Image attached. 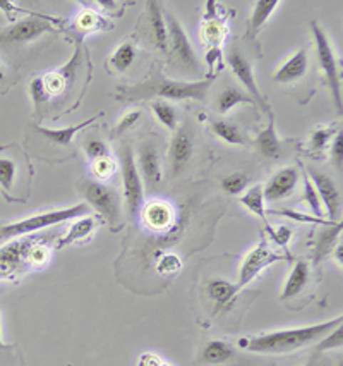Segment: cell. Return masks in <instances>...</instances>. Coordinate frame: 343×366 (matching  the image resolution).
I'll list each match as a JSON object with an SVG mask.
<instances>
[{
  "instance_id": "6da1fadb",
  "label": "cell",
  "mask_w": 343,
  "mask_h": 366,
  "mask_svg": "<svg viewBox=\"0 0 343 366\" xmlns=\"http://www.w3.org/2000/svg\"><path fill=\"white\" fill-rule=\"evenodd\" d=\"M342 325V317L334 320L316 323V325L300 327V329L289 330H275L268 334L256 335V337H247L240 340V347L247 349L257 355H287V352L297 351L311 344H317L328 332Z\"/></svg>"
},
{
  "instance_id": "7a4b0ae2",
  "label": "cell",
  "mask_w": 343,
  "mask_h": 366,
  "mask_svg": "<svg viewBox=\"0 0 343 366\" xmlns=\"http://www.w3.org/2000/svg\"><path fill=\"white\" fill-rule=\"evenodd\" d=\"M215 78H206L201 81H193V83H185V81H172L167 79L158 69H153L148 76L145 83L133 84V86L121 88V95L118 99L124 100H143L151 99V97H162V99L170 100H205L208 95L210 86L213 84Z\"/></svg>"
},
{
  "instance_id": "3957f363",
  "label": "cell",
  "mask_w": 343,
  "mask_h": 366,
  "mask_svg": "<svg viewBox=\"0 0 343 366\" xmlns=\"http://www.w3.org/2000/svg\"><path fill=\"white\" fill-rule=\"evenodd\" d=\"M33 167L18 144L0 148V191L11 203H24L31 193Z\"/></svg>"
},
{
  "instance_id": "277c9868",
  "label": "cell",
  "mask_w": 343,
  "mask_h": 366,
  "mask_svg": "<svg viewBox=\"0 0 343 366\" xmlns=\"http://www.w3.org/2000/svg\"><path fill=\"white\" fill-rule=\"evenodd\" d=\"M90 215V207L86 203H79V205L63 208V210H50L41 212V214L31 215L28 219L18 220V222L0 225V241L12 239L18 236H26V234L41 231V229L52 227V225H58L66 220L78 219V217Z\"/></svg>"
},
{
  "instance_id": "5b68a950",
  "label": "cell",
  "mask_w": 343,
  "mask_h": 366,
  "mask_svg": "<svg viewBox=\"0 0 343 366\" xmlns=\"http://www.w3.org/2000/svg\"><path fill=\"white\" fill-rule=\"evenodd\" d=\"M79 193L86 199L88 207H93L103 217L112 231H118L122 222V199L112 186L101 181L84 179L79 184Z\"/></svg>"
},
{
  "instance_id": "8992f818",
  "label": "cell",
  "mask_w": 343,
  "mask_h": 366,
  "mask_svg": "<svg viewBox=\"0 0 343 366\" xmlns=\"http://www.w3.org/2000/svg\"><path fill=\"white\" fill-rule=\"evenodd\" d=\"M121 174L127 215L130 220H135L143 210L145 189H143V179L139 176L138 164H135L134 152L130 147H122L121 150Z\"/></svg>"
},
{
  "instance_id": "52a82bcc",
  "label": "cell",
  "mask_w": 343,
  "mask_h": 366,
  "mask_svg": "<svg viewBox=\"0 0 343 366\" xmlns=\"http://www.w3.org/2000/svg\"><path fill=\"white\" fill-rule=\"evenodd\" d=\"M312 35H314V44H316V54L317 61H319L321 69H323L326 81H328L329 89L333 93L334 105H337L338 112H342V88H340V74H338V64L337 57H334L332 45H329L328 36L323 29L319 28V24L316 21L311 23Z\"/></svg>"
},
{
  "instance_id": "ba28073f",
  "label": "cell",
  "mask_w": 343,
  "mask_h": 366,
  "mask_svg": "<svg viewBox=\"0 0 343 366\" xmlns=\"http://www.w3.org/2000/svg\"><path fill=\"white\" fill-rule=\"evenodd\" d=\"M50 19L40 14H31L26 19L12 23L11 26L0 29V46H12L26 44V41L36 40L43 33L52 31Z\"/></svg>"
},
{
  "instance_id": "9c48e42d",
  "label": "cell",
  "mask_w": 343,
  "mask_h": 366,
  "mask_svg": "<svg viewBox=\"0 0 343 366\" xmlns=\"http://www.w3.org/2000/svg\"><path fill=\"white\" fill-rule=\"evenodd\" d=\"M165 23H167L168 29V49L172 46V52L175 55V59L179 64L189 72H198L199 64L196 52H194L193 45H190L188 33L184 31V28L180 26V23L177 21L175 16L172 12L165 14Z\"/></svg>"
},
{
  "instance_id": "30bf717a",
  "label": "cell",
  "mask_w": 343,
  "mask_h": 366,
  "mask_svg": "<svg viewBox=\"0 0 343 366\" xmlns=\"http://www.w3.org/2000/svg\"><path fill=\"white\" fill-rule=\"evenodd\" d=\"M282 259H287V257L273 253L265 242H261L257 248H254L251 253L244 258L242 267H240L239 272V280H237L235 284L237 291H240V289H244L247 284H251L252 280L261 274L262 268L273 265V263L277 262H282Z\"/></svg>"
},
{
  "instance_id": "8fae6325",
  "label": "cell",
  "mask_w": 343,
  "mask_h": 366,
  "mask_svg": "<svg viewBox=\"0 0 343 366\" xmlns=\"http://www.w3.org/2000/svg\"><path fill=\"white\" fill-rule=\"evenodd\" d=\"M307 176L314 184L317 191V197L321 199V205L324 203L326 212H328L329 222H340L342 215V194L340 189L337 188L332 177H328L323 172H317L314 169L307 170Z\"/></svg>"
},
{
  "instance_id": "7c38bea8",
  "label": "cell",
  "mask_w": 343,
  "mask_h": 366,
  "mask_svg": "<svg viewBox=\"0 0 343 366\" xmlns=\"http://www.w3.org/2000/svg\"><path fill=\"white\" fill-rule=\"evenodd\" d=\"M227 62L230 66L232 72L235 74V78L244 84L245 89L249 92V95L252 97L254 102H256L260 107L265 110V112H271L268 102L265 100V97L261 95L260 88H257L256 79H254V72H252V66L251 62L247 61V57L237 49H230V52L227 55Z\"/></svg>"
},
{
  "instance_id": "4fadbf2b",
  "label": "cell",
  "mask_w": 343,
  "mask_h": 366,
  "mask_svg": "<svg viewBox=\"0 0 343 366\" xmlns=\"http://www.w3.org/2000/svg\"><path fill=\"white\" fill-rule=\"evenodd\" d=\"M138 170L141 179H145L148 189L155 193L162 182V165H160V155L153 143H143L138 152Z\"/></svg>"
},
{
  "instance_id": "5bb4252c",
  "label": "cell",
  "mask_w": 343,
  "mask_h": 366,
  "mask_svg": "<svg viewBox=\"0 0 343 366\" xmlns=\"http://www.w3.org/2000/svg\"><path fill=\"white\" fill-rule=\"evenodd\" d=\"M299 182V172L295 167H285L278 170L273 177L270 179L268 184L262 186V194L265 202H278V199L287 198L294 193Z\"/></svg>"
},
{
  "instance_id": "9a60e30c",
  "label": "cell",
  "mask_w": 343,
  "mask_h": 366,
  "mask_svg": "<svg viewBox=\"0 0 343 366\" xmlns=\"http://www.w3.org/2000/svg\"><path fill=\"white\" fill-rule=\"evenodd\" d=\"M193 152L194 147L189 129L188 127H179L170 143V152H168V159H170L173 176H179L182 170L188 167L190 157H193Z\"/></svg>"
},
{
  "instance_id": "2e32d148",
  "label": "cell",
  "mask_w": 343,
  "mask_h": 366,
  "mask_svg": "<svg viewBox=\"0 0 343 366\" xmlns=\"http://www.w3.org/2000/svg\"><path fill=\"white\" fill-rule=\"evenodd\" d=\"M148 19H150L151 35H153L155 45L160 52L168 54V29L165 23V14L162 12V4L150 2L148 4Z\"/></svg>"
},
{
  "instance_id": "e0dca14e",
  "label": "cell",
  "mask_w": 343,
  "mask_h": 366,
  "mask_svg": "<svg viewBox=\"0 0 343 366\" xmlns=\"http://www.w3.org/2000/svg\"><path fill=\"white\" fill-rule=\"evenodd\" d=\"M307 67V52L304 49H300L299 52H295L289 61L283 64L280 69L275 72L273 78L277 83H294V81H299L306 74Z\"/></svg>"
},
{
  "instance_id": "ac0fdd59",
  "label": "cell",
  "mask_w": 343,
  "mask_h": 366,
  "mask_svg": "<svg viewBox=\"0 0 343 366\" xmlns=\"http://www.w3.org/2000/svg\"><path fill=\"white\" fill-rule=\"evenodd\" d=\"M235 356L234 347L230 344L225 342V340H210L201 351V365L208 366H217V365H225L232 357Z\"/></svg>"
},
{
  "instance_id": "d6986e66",
  "label": "cell",
  "mask_w": 343,
  "mask_h": 366,
  "mask_svg": "<svg viewBox=\"0 0 343 366\" xmlns=\"http://www.w3.org/2000/svg\"><path fill=\"white\" fill-rule=\"evenodd\" d=\"M96 117L88 119V121L81 122L78 126H71V127H62V129H48V127H41V126H35V131H38L45 139H48L50 143L55 144V147H71L73 143V138L76 136L78 131L84 129L86 126H90L95 122Z\"/></svg>"
},
{
  "instance_id": "ffe728a7",
  "label": "cell",
  "mask_w": 343,
  "mask_h": 366,
  "mask_svg": "<svg viewBox=\"0 0 343 366\" xmlns=\"http://www.w3.org/2000/svg\"><path fill=\"white\" fill-rule=\"evenodd\" d=\"M256 147L257 150H260L265 157H268V159H280L282 147H280V142H278L277 131H275V117L271 112H270L268 126L257 134Z\"/></svg>"
},
{
  "instance_id": "44dd1931",
  "label": "cell",
  "mask_w": 343,
  "mask_h": 366,
  "mask_svg": "<svg viewBox=\"0 0 343 366\" xmlns=\"http://www.w3.org/2000/svg\"><path fill=\"white\" fill-rule=\"evenodd\" d=\"M309 277H311V270H309V265L306 262H297L292 268L289 279H287L285 289L282 292V300H290V297H295L302 291L304 287L307 286Z\"/></svg>"
},
{
  "instance_id": "7402d4cb",
  "label": "cell",
  "mask_w": 343,
  "mask_h": 366,
  "mask_svg": "<svg viewBox=\"0 0 343 366\" xmlns=\"http://www.w3.org/2000/svg\"><path fill=\"white\" fill-rule=\"evenodd\" d=\"M93 232H95V219L93 217H81L78 222L71 225L66 236L61 237V241L57 242V249L67 248V246L76 244V242L86 241Z\"/></svg>"
},
{
  "instance_id": "603a6c76",
  "label": "cell",
  "mask_w": 343,
  "mask_h": 366,
  "mask_svg": "<svg viewBox=\"0 0 343 366\" xmlns=\"http://www.w3.org/2000/svg\"><path fill=\"white\" fill-rule=\"evenodd\" d=\"M242 104L252 105V107L254 105H257L249 93L240 92V89L235 86H227L218 95L217 110L220 114H227V112H230L234 107H237V105H242Z\"/></svg>"
},
{
  "instance_id": "cb8c5ba5",
  "label": "cell",
  "mask_w": 343,
  "mask_h": 366,
  "mask_svg": "<svg viewBox=\"0 0 343 366\" xmlns=\"http://www.w3.org/2000/svg\"><path fill=\"white\" fill-rule=\"evenodd\" d=\"M206 291H208V296L211 297V301H213L218 308H227V306L234 301L237 292H239L237 291L235 284H230L225 279L210 280L208 289H206Z\"/></svg>"
},
{
  "instance_id": "d4e9b609",
  "label": "cell",
  "mask_w": 343,
  "mask_h": 366,
  "mask_svg": "<svg viewBox=\"0 0 343 366\" xmlns=\"http://www.w3.org/2000/svg\"><path fill=\"white\" fill-rule=\"evenodd\" d=\"M278 6H280L278 0H260V2L254 4L251 21H249V35H256V33L268 23L270 16L273 14Z\"/></svg>"
},
{
  "instance_id": "484cf974",
  "label": "cell",
  "mask_w": 343,
  "mask_h": 366,
  "mask_svg": "<svg viewBox=\"0 0 343 366\" xmlns=\"http://www.w3.org/2000/svg\"><path fill=\"white\" fill-rule=\"evenodd\" d=\"M135 57V46L133 41H124L116 52L112 54V57L108 59V66L112 67L113 71L124 72L130 67V64L134 62Z\"/></svg>"
},
{
  "instance_id": "4316f807",
  "label": "cell",
  "mask_w": 343,
  "mask_h": 366,
  "mask_svg": "<svg viewBox=\"0 0 343 366\" xmlns=\"http://www.w3.org/2000/svg\"><path fill=\"white\" fill-rule=\"evenodd\" d=\"M211 127H213L215 134L218 138H222L223 142L230 143V144H245V138L244 134L240 133V129L232 122L223 121V119H215L211 121Z\"/></svg>"
},
{
  "instance_id": "83f0119b",
  "label": "cell",
  "mask_w": 343,
  "mask_h": 366,
  "mask_svg": "<svg viewBox=\"0 0 343 366\" xmlns=\"http://www.w3.org/2000/svg\"><path fill=\"white\" fill-rule=\"evenodd\" d=\"M240 203L247 208L249 212H252L254 215L260 217L261 220L266 222V212H265V194H262V186H254L240 197Z\"/></svg>"
},
{
  "instance_id": "f1b7e54d",
  "label": "cell",
  "mask_w": 343,
  "mask_h": 366,
  "mask_svg": "<svg viewBox=\"0 0 343 366\" xmlns=\"http://www.w3.org/2000/svg\"><path fill=\"white\" fill-rule=\"evenodd\" d=\"M340 232H342V222L326 225V229L323 231V234H321L319 241H317L316 244V253H314L316 262H319L321 258H324V254L328 253L329 248H332V244Z\"/></svg>"
},
{
  "instance_id": "f546056e",
  "label": "cell",
  "mask_w": 343,
  "mask_h": 366,
  "mask_svg": "<svg viewBox=\"0 0 343 366\" xmlns=\"http://www.w3.org/2000/svg\"><path fill=\"white\" fill-rule=\"evenodd\" d=\"M151 110H153L155 117L158 119L162 124L167 127V129L173 131L177 127V114H175V109L172 107L170 104H167V102H153L151 104Z\"/></svg>"
},
{
  "instance_id": "4dcf8cb0",
  "label": "cell",
  "mask_w": 343,
  "mask_h": 366,
  "mask_svg": "<svg viewBox=\"0 0 343 366\" xmlns=\"http://www.w3.org/2000/svg\"><path fill=\"white\" fill-rule=\"evenodd\" d=\"M170 215H172L170 208L165 207V205H160V203H156V205L150 207L146 210L148 222H150V225H153L155 229L167 227V225L170 224V220H172Z\"/></svg>"
},
{
  "instance_id": "1f68e13d",
  "label": "cell",
  "mask_w": 343,
  "mask_h": 366,
  "mask_svg": "<svg viewBox=\"0 0 343 366\" xmlns=\"http://www.w3.org/2000/svg\"><path fill=\"white\" fill-rule=\"evenodd\" d=\"M304 199L309 205V208L312 210L316 219H323V208H321V199L317 197V191L314 188V184L311 182L307 174H304Z\"/></svg>"
},
{
  "instance_id": "d6a6232c",
  "label": "cell",
  "mask_w": 343,
  "mask_h": 366,
  "mask_svg": "<svg viewBox=\"0 0 343 366\" xmlns=\"http://www.w3.org/2000/svg\"><path fill=\"white\" fill-rule=\"evenodd\" d=\"M249 176L244 172H234L222 181V188L228 194H240L247 188Z\"/></svg>"
},
{
  "instance_id": "836d02e7",
  "label": "cell",
  "mask_w": 343,
  "mask_h": 366,
  "mask_svg": "<svg viewBox=\"0 0 343 366\" xmlns=\"http://www.w3.org/2000/svg\"><path fill=\"white\" fill-rule=\"evenodd\" d=\"M84 152L86 155L93 160H101L108 159V147L103 139H100L98 136H90V138L84 139Z\"/></svg>"
},
{
  "instance_id": "e575fe53",
  "label": "cell",
  "mask_w": 343,
  "mask_h": 366,
  "mask_svg": "<svg viewBox=\"0 0 343 366\" xmlns=\"http://www.w3.org/2000/svg\"><path fill=\"white\" fill-rule=\"evenodd\" d=\"M0 366H23V356L18 346H6L2 342V327H0Z\"/></svg>"
},
{
  "instance_id": "d590c367",
  "label": "cell",
  "mask_w": 343,
  "mask_h": 366,
  "mask_svg": "<svg viewBox=\"0 0 343 366\" xmlns=\"http://www.w3.org/2000/svg\"><path fill=\"white\" fill-rule=\"evenodd\" d=\"M342 325H338L337 329H333L332 332L324 335L319 342L316 344V351L317 352H324V351H333V349L342 347Z\"/></svg>"
},
{
  "instance_id": "8d00e7d4",
  "label": "cell",
  "mask_w": 343,
  "mask_h": 366,
  "mask_svg": "<svg viewBox=\"0 0 343 366\" xmlns=\"http://www.w3.org/2000/svg\"><path fill=\"white\" fill-rule=\"evenodd\" d=\"M29 93H31V99L35 107H41V105L48 102V95H46V89L43 86V81L41 78H35L29 84Z\"/></svg>"
},
{
  "instance_id": "74e56055",
  "label": "cell",
  "mask_w": 343,
  "mask_h": 366,
  "mask_svg": "<svg viewBox=\"0 0 343 366\" xmlns=\"http://www.w3.org/2000/svg\"><path fill=\"white\" fill-rule=\"evenodd\" d=\"M271 214L285 215V217H290V219H294V220H299V222H306V224H319V225L334 224V222H329V220H324V219H316V217L297 214V212H294V210H271Z\"/></svg>"
},
{
  "instance_id": "f35d334b",
  "label": "cell",
  "mask_w": 343,
  "mask_h": 366,
  "mask_svg": "<svg viewBox=\"0 0 343 366\" xmlns=\"http://www.w3.org/2000/svg\"><path fill=\"white\" fill-rule=\"evenodd\" d=\"M141 114H143L141 110H130V112H127L126 116L118 121V126L116 127V134H122V133H126L127 129H130V127H133L135 122L139 121Z\"/></svg>"
},
{
  "instance_id": "ab89813d",
  "label": "cell",
  "mask_w": 343,
  "mask_h": 366,
  "mask_svg": "<svg viewBox=\"0 0 343 366\" xmlns=\"http://www.w3.org/2000/svg\"><path fill=\"white\" fill-rule=\"evenodd\" d=\"M334 133V129H317L312 133L311 136V144L314 150H321V148L326 147V143H328L329 136Z\"/></svg>"
},
{
  "instance_id": "60d3db41",
  "label": "cell",
  "mask_w": 343,
  "mask_h": 366,
  "mask_svg": "<svg viewBox=\"0 0 343 366\" xmlns=\"http://www.w3.org/2000/svg\"><path fill=\"white\" fill-rule=\"evenodd\" d=\"M93 169H95V174L98 177H108L110 174L116 170V164H113L112 159H101V160H95V165H93Z\"/></svg>"
},
{
  "instance_id": "b9f144b4",
  "label": "cell",
  "mask_w": 343,
  "mask_h": 366,
  "mask_svg": "<svg viewBox=\"0 0 343 366\" xmlns=\"http://www.w3.org/2000/svg\"><path fill=\"white\" fill-rule=\"evenodd\" d=\"M342 139H343V136L342 134H337V138H334L333 147H332L333 162H334V165H337L338 169H342V162H343V144H342Z\"/></svg>"
},
{
  "instance_id": "7bdbcfd3",
  "label": "cell",
  "mask_w": 343,
  "mask_h": 366,
  "mask_svg": "<svg viewBox=\"0 0 343 366\" xmlns=\"http://www.w3.org/2000/svg\"><path fill=\"white\" fill-rule=\"evenodd\" d=\"M268 231L271 232V237H273V241L278 242L280 246H285L287 242H289V237L292 234L287 227H280V229H277V231H271V229L268 227Z\"/></svg>"
},
{
  "instance_id": "ee69618b",
  "label": "cell",
  "mask_w": 343,
  "mask_h": 366,
  "mask_svg": "<svg viewBox=\"0 0 343 366\" xmlns=\"http://www.w3.org/2000/svg\"><path fill=\"white\" fill-rule=\"evenodd\" d=\"M9 71L6 69L2 61H0V93H6V89H9Z\"/></svg>"
},
{
  "instance_id": "f6af8a7d",
  "label": "cell",
  "mask_w": 343,
  "mask_h": 366,
  "mask_svg": "<svg viewBox=\"0 0 343 366\" xmlns=\"http://www.w3.org/2000/svg\"><path fill=\"white\" fill-rule=\"evenodd\" d=\"M307 366H316V365H314V361H311V363H309Z\"/></svg>"
}]
</instances>
